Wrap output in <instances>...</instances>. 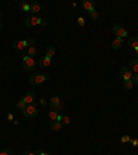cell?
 <instances>
[{"label": "cell", "instance_id": "6da1fadb", "mask_svg": "<svg viewBox=\"0 0 138 155\" xmlns=\"http://www.w3.org/2000/svg\"><path fill=\"white\" fill-rule=\"evenodd\" d=\"M48 24V21L46 18H39L36 15H33V17H29V18L25 19V25L28 28H32V26H36V25H43L46 26Z\"/></svg>", "mask_w": 138, "mask_h": 155}, {"label": "cell", "instance_id": "7a4b0ae2", "mask_svg": "<svg viewBox=\"0 0 138 155\" xmlns=\"http://www.w3.org/2000/svg\"><path fill=\"white\" fill-rule=\"evenodd\" d=\"M50 79V75H44V73H36V75H32L29 78V83L33 86H39V85H43L44 82H47Z\"/></svg>", "mask_w": 138, "mask_h": 155}, {"label": "cell", "instance_id": "3957f363", "mask_svg": "<svg viewBox=\"0 0 138 155\" xmlns=\"http://www.w3.org/2000/svg\"><path fill=\"white\" fill-rule=\"evenodd\" d=\"M35 44V40L33 39H25V40H17L13 43V49L14 50H24L25 47H29Z\"/></svg>", "mask_w": 138, "mask_h": 155}, {"label": "cell", "instance_id": "277c9868", "mask_svg": "<svg viewBox=\"0 0 138 155\" xmlns=\"http://www.w3.org/2000/svg\"><path fill=\"white\" fill-rule=\"evenodd\" d=\"M22 67H24V69H25L26 72H30V71L36 67V61H35V58L28 57V55L24 54V57H22Z\"/></svg>", "mask_w": 138, "mask_h": 155}, {"label": "cell", "instance_id": "5b68a950", "mask_svg": "<svg viewBox=\"0 0 138 155\" xmlns=\"http://www.w3.org/2000/svg\"><path fill=\"white\" fill-rule=\"evenodd\" d=\"M37 114H39V111H37V108H36V105L35 104L26 105L25 109L22 111V115L26 116V118H35V116H37Z\"/></svg>", "mask_w": 138, "mask_h": 155}, {"label": "cell", "instance_id": "8992f818", "mask_svg": "<svg viewBox=\"0 0 138 155\" xmlns=\"http://www.w3.org/2000/svg\"><path fill=\"white\" fill-rule=\"evenodd\" d=\"M112 29H113V33H115V36H116V37H120V39H124V37L128 35L127 31H126V28H124L122 24H116V25H113Z\"/></svg>", "mask_w": 138, "mask_h": 155}, {"label": "cell", "instance_id": "52a82bcc", "mask_svg": "<svg viewBox=\"0 0 138 155\" xmlns=\"http://www.w3.org/2000/svg\"><path fill=\"white\" fill-rule=\"evenodd\" d=\"M48 104H50L51 108H54V109H58V111L62 109V103L58 96H53V97L50 98V101H48Z\"/></svg>", "mask_w": 138, "mask_h": 155}, {"label": "cell", "instance_id": "ba28073f", "mask_svg": "<svg viewBox=\"0 0 138 155\" xmlns=\"http://www.w3.org/2000/svg\"><path fill=\"white\" fill-rule=\"evenodd\" d=\"M120 75L123 78V82L131 80V78H133V71H131L128 67H122V68H120Z\"/></svg>", "mask_w": 138, "mask_h": 155}, {"label": "cell", "instance_id": "9c48e42d", "mask_svg": "<svg viewBox=\"0 0 138 155\" xmlns=\"http://www.w3.org/2000/svg\"><path fill=\"white\" fill-rule=\"evenodd\" d=\"M61 114H59L58 109H54V108H51L50 111H48V118L53 121V122H55V121H58V122H61Z\"/></svg>", "mask_w": 138, "mask_h": 155}, {"label": "cell", "instance_id": "30bf717a", "mask_svg": "<svg viewBox=\"0 0 138 155\" xmlns=\"http://www.w3.org/2000/svg\"><path fill=\"white\" fill-rule=\"evenodd\" d=\"M35 100H36V96H35V93H32V91L26 93L25 96H24V98H22V101H24L26 105L33 104V103H35Z\"/></svg>", "mask_w": 138, "mask_h": 155}, {"label": "cell", "instance_id": "8fae6325", "mask_svg": "<svg viewBox=\"0 0 138 155\" xmlns=\"http://www.w3.org/2000/svg\"><path fill=\"white\" fill-rule=\"evenodd\" d=\"M82 6H83V8L86 11H88V13L94 11V1H93V0H84L83 3H82Z\"/></svg>", "mask_w": 138, "mask_h": 155}, {"label": "cell", "instance_id": "7c38bea8", "mask_svg": "<svg viewBox=\"0 0 138 155\" xmlns=\"http://www.w3.org/2000/svg\"><path fill=\"white\" fill-rule=\"evenodd\" d=\"M124 44V40L120 39V37H115L112 42V49L113 50H119V49H122V46Z\"/></svg>", "mask_w": 138, "mask_h": 155}, {"label": "cell", "instance_id": "4fadbf2b", "mask_svg": "<svg viewBox=\"0 0 138 155\" xmlns=\"http://www.w3.org/2000/svg\"><path fill=\"white\" fill-rule=\"evenodd\" d=\"M50 65H51V58L46 57V55L39 60V67L40 68H47V67H50Z\"/></svg>", "mask_w": 138, "mask_h": 155}, {"label": "cell", "instance_id": "5bb4252c", "mask_svg": "<svg viewBox=\"0 0 138 155\" xmlns=\"http://www.w3.org/2000/svg\"><path fill=\"white\" fill-rule=\"evenodd\" d=\"M128 68L133 71V73H138V60L137 58H133L128 62Z\"/></svg>", "mask_w": 138, "mask_h": 155}, {"label": "cell", "instance_id": "9a60e30c", "mask_svg": "<svg viewBox=\"0 0 138 155\" xmlns=\"http://www.w3.org/2000/svg\"><path fill=\"white\" fill-rule=\"evenodd\" d=\"M128 47L133 50H138V36H133L128 40Z\"/></svg>", "mask_w": 138, "mask_h": 155}, {"label": "cell", "instance_id": "2e32d148", "mask_svg": "<svg viewBox=\"0 0 138 155\" xmlns=\"http://www.w3.org/2000/svg\"><path fill=\"white\" fill-rule=\"evenodd\" d=\"M25 55H28V57H32V58L36 57V55H37V49H36V46H29V47H28V50H26Z\"/></svg>", "mask_w": 138, "mask_h": 155}, {"label": "cell", "instance_id": "e0dca14e", "mask_svg": "<svg viewBox=\"0 0 138 155\" xmlns=\"http://www.w3.org/2000/svg\"><path fill=\"white\" fill-rule=\"evenodd\" d=\"M29 6H30V13H33L35 15H36L37 13H40V11H42V6H40L39 3H36V1L30 3Z\"/></svg>", "mask_w": 138, "mask_h": 155}, {"label": "cell", "instance_id": "ac0fdd59", "mask_svg": "<svg viewBox=\"0 0 138 155\" xmlns=\"http://www.w3.org/2000/svg\"><path fill=\"white\" fill-rule=\"evenodd\" d=\"M51 130H54V132H58V130L62 129V123L58 122V121H55V122H51Z\"/></svg>", "mask_w": 138, "mask_h": 155}, {"label": "cell", "instance_id": "d6986e66", "mask_svg": "<svg viewBox=\"0 0 138 155\" xmlns=\"http://www.w3.org/2000/svg\"><path fill=\"white\" fill-rule=\"evenodd\" d=\"M54 53H55V47L54 46H47V49H46V57L53 58Z\"/></svg>", "mask_w": 138, "mask_h": 155}, {"label": "cell", "instance_id": "ffe728a7", "mask_svg": "<svg viewBox=\"0 0 138 155\" xmlns=\"http://www.w3.org/2000/svg\"><path fill=\"white\" fill-rule=\"evenodd\" d=\"M19 8L22 11H25V13H30V6L28 3H25V1H19Z\"/></svg>", "mask_w": 138, "mask_h": 155}, {"label": "cell", "instance_id": "44dd1931", "mask_svg": "<svg viewBox=\"0 0 138 155\" xmlns=\"http://www.w3.org/2000/svg\"><path fill=\"white\" fill-rule=\"evenodd\" d=\"M123 87L126 90H131L134 87V83L131 82V80H126V82H123Z\"/></svg>", "mask_w": 138, "mask_h": 155}, {"label": "cell", "instance_id": "7402d4cb", "mask_svg": "<svg viewBox=\"0 0 138 155\" xmlns=\"http://www.w3.org/2000/svg\"><path fill=\"white\" fill-rule=\"evenodd\" d=\"M61 123L62 125H69V123H70V118L66 116V115H62L61 116Z\"/></svg>", "mask_w": 138, "mask_h": 155}, {"label": "cell", "instance_id": "603a6c76", "mask_svg": "<svg viewBox=\"0 0 138 155\" xmlns=\"http://www.w3.org/2000/svg\"><path fill=\"white\" fill-rule=\"evenodd\" d=\"M15 107H17L18 109H21V111H24V109H25V107H26V104H25V103H24L22 100H19L18 103L15 104Z\"/></svg>", "mask_w": 138, "mask_h": 155}, {"label": "cell", "instance_id": "cb8c5ba5", "mask_svg": "<svg viewBox=\"0 0 138 155\" xmlns=\"http://www.w3.org/2000/svg\"><path fill=\"white\" fill-rule=\"evenodd\" d=\"M90 18L91 19H94V21H95V19H98V13H97V11H91V13H90Z\"/></svg>", "mask_w": 138, "mask_h": 155}, {"label": "cell", "instance_id": "d4e9b609", "mask_svg": "<svg viewBox=\"0 0 138 155\" xmlns=\"http://www.w3.org/2000/svg\"><path fill=\"white\" fill-rule=\"evenodd\" d=\"M77 24H79V26H84V25H86V21H84L83 17H79V18H77Z\"/></svg>", "mask_w": 138, "mask_h": 155}, {"label": "cell", "instance_id": "484cf974", "mask_svg": "<svg viewBox=\"0 0 138 155\" xmlns=\"http://www.w3.org/2000/svg\"><path fill=\"white\" fill-rule=\"evenodd\" d=\"M131 82L134 85H138V73H133V78H131Z\"/></svg>", "mask_w": 138, "mask_h": 155}, {"label": "cell", "instance_id": "4316f807", "mask_svg": "<svg viewBox=\"0 0 138 155\" xmlns=\"http://www.w3.org/2000/svg\"><path fill=\"white\" fill-rule=\"evenodd\" d=\"M130 136H123L122 137V139H120V141H122V143H130Z\"/></svg>", "mask_w": 138, "mask_h": 155}, {"label": "cell", "instance_id": "83f0119b", "mask_svg": "<svg viewBox=\"0 0 138 155\" xmlns=\"http://www.w3.org/2000/svg\"><path fill=\"white\" fill-rule=\"evenodd\" d=\"M0 155H11V151L10 150H1V151H0Z\"/></svg>", "mask_w": 138, "mask_h": 155}, {"label": "cell", "instance_id": "f1b7e54d", "mask_svg": "<svg viewBox=\"0 0 138 155\" xmlns=\"http://www.w3.org/2000/svg\"><path fill=\"white\" fill-rule=\"evenodd\" d=\"M130 143H131L133 147H137V145H138V140H137V139H135V140H130Z\"/></svg>", "mask_w": 138, "mask_h": 155}, {"label": "cell", "instance_id": "f546056e", "mask_svg": "<svg viewBox=\"0 0 138 155\" xmlns=\"http://www.w3.org/2000/svg\"><path fill=\"white\" fill-rule=\"evenodd\" d=\"M22 155H36V152H30V151H25Z\"/></svg>", "mask_w": 138, "mask_h": 155}, {"label": "cell", "instance_id": "4dcf8cb0", "mask_svg": "<svg viewBox=\"0 0 138 155\" xmlns=\"http://www.w3.org/2000/svg\"><path fill=\"white\" fill-rule=\"evenodd\" d=\"M36 155H51V154H47V152H42V151H37Z\"/></svg>", "mask_w": 138, "mask_h": 155}, {"label": "cell", "instance_id": "1f68e13d", "mask_svg": "<svg viewBox=\"0 0 138 155\" xmlns=\"http://www.w3.org/2000/svg\"><path fill=\"white\" fill-rule=\"evenodd\" d=\"M7 119H8V121H13V119H14V115H13V114H8Z\"/></svg>", "mask_w": 138, "mask_h": 155}, {"label": "cell", "instance_id": "d6a6232c", "mask_svg": "<svg viewBox=\"0 0 138 155\" xmlns=\"http://www.w3.org/2000/svg\"><path fill=\"white\" fill-rule=\"evenodd\" d=\"M40 104H42V105H46L47 103H46V100H44V98H40Z\"/></svg>", "mask_w": 138, "mask_h": 155}, {"label": "cell", "instance_id": "836d02e7", "mask_svg": "<svg viewBox=\"0 0 138 155\" xmlns=\"http://www.w3.org/2000/svg\"><path fill=\"white\" fill-rule=\"evenodd\" d=\"M135 58L138 60V50H135Z\"/></svg>", "mask_w": 138, "mask_h": 155}, {"label": "cell", "instance_id": "e575fe53", "mask_svg": "<svg viewBox=\"0 0 138 155\" xmlns=\"http://www.w3.org/2000/svg\"><path fill=\"white\" fill-rule=\"evenodd\" d=\"M0 31H1V22H0Z\"/></svg>", "mask_w": 138, "mask_h": 155}, {"label": "cell", "instance_id": "d590c367", "mask_svg": "<svg viewBox=\"0 0 138 155\" xmlns=\"http://www.w3.org/2000/svg\"><path fill=\"white\" fill-rule=\"evenodd\" d=\"M0 18H1V11H0Z\"/></svg>", "mask_w": 138, "mask_h": 155}]
</instances>
